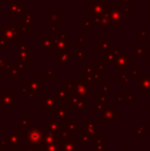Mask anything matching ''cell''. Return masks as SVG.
Wrapping results in <instances>:
<instances>
[{"label": "cell", "mask_w": 150, "mask_h": 151, "mask_svg": "<svg viewBox=\"0 0 150 151\" xmlns=\"http://www.w3.org/2000/svg\"><path fill=\"white\" fill-rule=\"evenodd\" d=\"M55 59L60 61L61 63L68 65L69 61L71 60L70 58V52H55Z\"/></svg>", "instance_id": "cell-9"}, {"label": "cell", "mask_w": 150, "mask_h": 151, "mask_svg": "<svg viewBox=\"0 0 150 151\" xmlns=\"http://www.w3.org/2000/svg\"><path fill=\"white\" fill-rule=\"evenodd\" d=\"M30 55H31V48L30 46L24 50H19L18 52V62L19 64H30Z\"/></svg>", "instance_id": "cell-6"}, {"label": "cell", "mask_w": 150, "mask_h": 151, "mask_svg": "<svg viewBox=\"0 0 150 151\" xmlns=\"http://www.w3.org/2000/svg\"><path fill=\"white\" fill-rule=\"evenodd\" d=\"M105 12L109 14V27L118 28L121 23H124V14L119 5H106Z\"/></svg>", "instance_id": "cell-1"}, {"label": "cell", "mask_w": 150, "mask_h": 151, "mask_svg": "<svg viewBox=\"0 0 150 151\" xmlns=\"http://www.w3.org/2000/svg\"><path fill=\"white\" fill-rule=\"evenodd\" d=\"M148 23H150V14H148Z\"/></svg>", "instance_id": "cell-26"}, {"label": "cell", "mask_w": 150, "mask_h": 151, "mask_svg": "<svg viewBox=\"0 0 150 151\" xmlns=\"http://www.w3.org/2000/svg\"><path fill=\"white\" fill-rule=\"evenodd\" d=\"M139 37H147L148 36V28L147 27H140L138 29Z\"/></svg>", "instance_id": "cell-16"}, {"label": "cell", "mask_w": 150, "mask_h": 151, "mask_svg": "<svg viewBox=\"0 0 150 151\" xmlns=\"http://www.w3.org/2000/svg\"><path fill=\"white\" fill-rule=\"evenodd\" d=\"M55 52H68L69 46H73V42L62 41L58 37H54Z\"/></svg>", "instance_id": "cell-5"}, {"label": "cell", "mask_w": 150, "mask_h": 151, "mask_svg": "<svg viewBox=\"0 0 150 151\" xmlns=\"http://www.w3.org/2000/svg\"><path fill=\"white\" fill-rule=\"evenodd\" d=\"M21 5H22L21 0H8V12L12 14Z\"/></svg>", "instance_id": "cell-11"}, {"label": "cell", "mask_w": 150, "mask_h": 151, "mask_svg": "<svg viewBox=\"0 0 150 151\" xmlns=\"http://www.w3.org/2000/svg\"><path fill=\"white\" fill-rule=\"evenodd\" d=\"M22 31L23 32H30L31 31V25L26 24V23H22Z\"/></svg>", "instance_id": "cell-21"}, {"label": "cell", "mask_w": 150, "mask_h": 151, "mask_svg": "<svg viewBox=\"0 0 150 151\" xmlns=\"http://www.w3.org/2000/svg\"><path fill=\"white\" fill-rule=\"evenodd\" d=\"M46 19H50L52 22H56V23H63L64 22V16L62 14H60L58 9H50V14H45Z\"/></svg>", "instance_id": "cell-7"}, {"label": "cell", "mask_w": 150, "mask_h": 151, "mask_svg": "<svg viewBox=\"0 0 150 151\" xmlns=\"http://www.w3.org/2000/svg\"><path fill=\"white\" fill-rule=\"evenodd\" d=\"M58 38L60 40H62V41H68L69 39V33H61L60 35L58 36Z\"/></svg>", "instance_id": "cell-19"}, {"label": "cell", "mask_w": 150, "mask_h": 151, "mask_svg": "<svg viewBox=\"0 0 150 151\" xmlns=\"http://www.w3.org/2000/svg\"><path fill=\"white\" fill-rule=\"evenodd\" d=\"M93 16H102L105 12L106 1L105 0H93L92 2Z\"/></svg>", "instance_id": "cell-4"}, {"label": "cell", "mask_w": 150, "mask_h": 151, "mask_svg": "<svg viewBox=\"0 0 150 151\" xmlns=\"http://www.w3.org/2000/svg\"><path fill=\"white\" fill-rule=\"evenodd\" d=\"M110 38L102 37L99 42H97V50H108L110 48Z\"/></svg>", "instance_id": "cell-10"}, {"label": "cell", "mask_w": 150, "mask_h": 151, "mask_svg": "<svg viewBox=\"0 0 150 151\" xmlns=\"http://www.w3.org/2000/svg\"><path fill=\"white\" fill-rule=\"evenodd\" d=\"M50 32H59V23H56V22L50 23Z\"/></svg>", "instance_id": "cell-18"}, {"label": "cell", "mask_w": 150, "mask_h": 151, "mask_svg": "<svg viewBox=\"0 0 150 151\" xmlns=\"http://www.w3.org/2000/svg\"><path fill=\"white\" fill-rule=\"evenodd\" d=\"M0 50H2V46L1 45H0Z\"/></svg>", "instance_id": "cell-27"}, {"label": "cell", "mask_w": 150, "mask_h": 151, "mask_svg": "<svg viewBox=\"0 0 150 151\" xmlns=\"http://www.w3.org/2000/svg\"><path fill=\"white\" fill-rule=\"evenodd\" d=\"M35 21H36V17H35L34 14H27L26 16H25L23 23L31 25V24H33V23H35Z\"/></svg>", "instance_id": "cell-14"}, {"label": "cell", "mask_w": 150, "mask_h": 151, "mask_svg": "<svg viewBox=\"0 0 150 151\" xmlns=\"http://www.w3.org/2000/svg\"><path fill=\"white\" fill-rule=\"evenodd\" d=\"M148 14H150V0H148Z\"/></svg>", "instance_id": "cell-25"}, {"label": "cell", "mask_w": 150, "mask_h": 151, "mask_svg": "<svg viewBox=\"0 0 150 151\" xmlns=\"http://www.w3.org/2000/svg\"><path fill=\"white\" fill-rule=\"evenodd\" d=\"M93 25V19H83L82 20V26L84 28H90Z\"/></svg>", "instance_id": "cell-17"}, {"label": "cell", "mask_w": 150, "mask_h": 151, "mask_svg": "<svg viewBox=\"0 0 150 151\" xmlns=\"http://www.w3.org/2000/svg\"><path fill=\"white\" fill-rule=\"evenodd\" d=\"M135 52H136L137 56H147V54H148V48H147L146 46H137Z\"/></svg>", "instance_id": "cell-15"}, {"label": "cell", "mask_w": 150, "mask_h": 151, "mask_svg": "<svg viewBox=\"0 0 150 151\" xmlns=\"http://www.w3.org/2000/svg\"><path fill=\"white\" fill-rule=\"evenodd\" d=\"M116 59V56L114 54H112L111 52H107L105 56H103L102 58V63L104 64H114Z\"/></svg>", "instance_id": "cell-13"}, {"label": "cell", "mask_w": 150, "mask_h": 151, "mask_svg": "<svg viewBox=\"0 0 150 151\" xmlns=\"http://www.w3.org/2000/svg\"><path fill=\"white\" fill-rule=\"evenodd\" d=\"M0 45H1L2 47H4V46H11L12 42L7 41V40L3 39V38H0Z\"/></svg>", "instance_id": "cell-20"}, {"label": "cell", "mask_w": 150, "mask_h": 151, "mask_svg": "<svg viewBox=\"0 0 150 151\" xmlns=\"http://www.w3.org/2000/svg\"><path fill=\"white\" fill-rule=\"evenodd\" d=\"M41 50H55L54 37H41Z\"/></svg>", "instance_id": "cell-8"}, {"label": "cell", "mask_w": 150, "mask_h": 151, "mask_svg": "<svg viewBox=\"0 0 150 151\" xmlns=\"http://www.w3.org/2000/svg\"><path fill=\"white\" fill-rule=\"evenodd\" d=\"M17 44H18V46H19V50H26L28 46H27V44H26V42H24V41H22V42H20V41H18L17 42Z\"/></svg>", "instance_id": "cell-22"}, {"label": "cell", "mask_w": 150, "mask_h": 151, "mask_svg": "<svg viewBox=\"0 0 150 151\" xmlns=\"http://www.w3.org/2000/svg\"><path fill=\"white\" fill-rule=\"evenodd\" d=\"M120 4H122V5H133L134 4V0H120L119 1Z\"/></svg>", "instance_id": "cell-24"}, {"label": "cell", "mask_w": 150, "mask_h": 151, "mask_svg": "<svg viewBox=\"0 0 150 151\" xmlns=\"http://www.w3.org/2000/svg\"><path fill=\"white\" fill-rule=\"evenodd\" d=\"M133 62H134V58L132 56H130V52H120L119 55L116 57L115 59V67L116 69H128V66L132 65Z\"/></svg>", "instance_id": "cell-3"}, {"label": "cell", "mask_w": 150, "mask_h": 151, "mask_svg": "<svg viewBox=\"0 0 150 151\" xmlns=\"http://www.w3.org/2000/svg\"><path fill=\"white\" fill-rule=\"evenodd\" d=\"M22 29H20L17 24H7L4 23L3 26L0 28V38L7 40L9 42L14 43L17 41V38L22 36Z\"/></svg>", "instance_id": "cell-2"}, {"label": "cell", "mask_w": 150, "mask_h": 151, "mask_svg": "<svg viewBox=\"0 0 150 151\" xmlns=\"http://www.w3.org/2000/svg\"><path fill=\"white\" fill-rule=\"evenodd\" d=\"M26 8H27V7H26V5H25V4L23 5V4H22V5H21L20 7H19L18 9H17L16 12H14V14H11V17H12L14 19H20V18H23V19H24V18H25V16L27 14H26Z\"/></svg>", "instance_id": "cell-12"}, {"label": "cell", "mask_w": 150, "mask_h": 151, "mask_svg": "<svg viewBox=\"0 0 150 151\" xmlns=\"http://www.w3.org/2000/svg\"><path fill=\"white\" fill-rule=\"evenodd\" d=\"M122 12H123V14H133L134 9L130 8V5H124L123 8H122Z\"/></svg>", "instance_id": "cell-23"}]
</instances>
